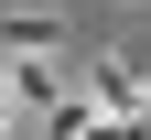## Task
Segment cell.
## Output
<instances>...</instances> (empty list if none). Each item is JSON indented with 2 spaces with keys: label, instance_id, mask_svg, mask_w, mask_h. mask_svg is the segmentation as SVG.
<instances>
[{
  "label": "cell",
  "instance_id": "cell-1",
  "mask_svg": "<svg viewBox=\"0 0 151 140\" xmlns=\"http://www.w3.org/2000/svg\"><path fill=\"white\" fill-rule=\"evenodd\" d=\"M97 108L151 118V43H108V54H97Z\"/></svg>",
  "mask_w": 151,
  "mask_h": 140
},
{
  "label": "cell",
  "instance_id": "cell-2",
  "mask_svg": "<svg viewBox=\"0 0 151 140\" xmlns=\"http://www.w3.org/2000/svg\"><path fill=\"white\" fill-rule=\"evenodd\" d=\"M54 43H65V22H54V11H0V54H11V65H43Z\"/></svg>",
  "mask_w": 151,
  "mask_h": 140
},
{
  "label": "cell",
  "instance_id": "cell-3",
  "mask_svg": "<svg viewBox=\"0 0 151 140\" xmlns=\"http://www.w3.org/2000/svg\"><path fill=\"white\" fill-rule=\"evenodd\" d=\"M65 140H151V118H119V108H76Z\"/></svg>",
  "mask_w": 151,
  "mask_h": 140
}]
</instances>
